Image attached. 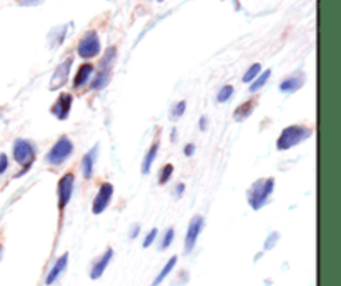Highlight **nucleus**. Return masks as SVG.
<instances>
[{"label": "nucleus", "instance_id": "1", "mask_svg": "<svg viewBox=\"0 0 341 286\" xmlns=\"http://www.w3.org/2000/svg\"><path fill=\"white\" fill-rule=\"evenodd\" d=\"M311 128L305 127V125H290L283 128L282 135L276 140V148L285 152V150H290L293 147L299 145L302 141L311 137Z\"/></svg>", "mask_w": 341, "mask_h": 286}, {"label": "nucleus", "instance_id": "2", "mask_svg": "<svg viewBox=\"0 0 341 286\" xmlns=\"http://www.w3.org/2000/svg\"><path fill=\"white\" fill-rule=\"evenodd\" d=\"M273 188H275V178L256 180L247 193V198H248V203L251 205V208L260 210L262 207L267 205L270 195L273 193Z\"/></svg>", "mask_w": 341, "mask_h": 286}, {"label": "nucleus", "instance_id": "3", "mask_svg": "<svg viewBox=\"0 0 341 286\" xmlns=\"http://www.w3.org/2000/svg\"><path fill=\"white\" fill-rule=\"evenodd\" d=\"M13 158H15L17 163H20V165L24 167L20 175H25L30 170L33 160H35V148H33V145L29 140L18 138V140H15V143H13Z\"/></svg>", "mask_w": 341, "mask_h": 286}, {"label": "nucleus", "instance_id": "4", "mask_svg": "<svg viewBox=\"0 0 341 286\" xmlns=\"http://www.w3.org/2000/svg\"><path fill=\"white\" fill-rule=\"evenodd\" d=\"M72 152H73V143H72V140L67 137V135H62L57 141H55V145L52 147V150L49 153H47V156H45V161L49 163V165H53V167H57V165H62V163L68 158V156L72 155Z\"/></svg>", "mask_w": 341, "mask_h": 286}, {"label": "nucleus", "instance_id": "5", "mask_svg": "<svg viewBox=\"0 0 341 286\" xmlns=\"http://www.w3.org/2000/svg\"><path fill=\"white\" fill-rule=\"evenodd\" d=\"M115 55H117V50L113 49V47H110L107 52L104 58H102V67H100V72L97 73V77H95L92 87L93 88H104L108 80H110V75H112V65L115 62Z\"/></svg>", "mask_w": 341, "mask_h": 286}, {"label": "nucleus", "instance_id": "6", "mask_svg": "<svg viewBox=\"0 0 341 286\" xmlns=\"http://www.w3.org/2000/svg\"><path fill=\"white\" fill-rule=\"evenodd\" d=\"M75 187V175L72 172L65 173L62 178L58 180V188H57V196H58V210L64 212L65 207L70 203L72 193Z\"/></svg>", "mask_w": 341, "mask_h": 286}, {"label": "nucleus", "instance_id": "7", "mask_svg": "<svg viewBox=\"0 0 341 286\" xmlns=\"http://www.w3.org/2000/svg\"><path fill=\"white\" fill-rule=\"evenodd\" d=\"M100 53V38L97 35V32H87L82 40L78 42V55L82 58H92L97 57Z\"/></svg>", "mask_w": 341, "mask_h": 286}, {"label": "nucleus", "instance_id": "8", "mask_svg": "<svg viewBox=\"0 0 341 286\" xmlns=\"http://www.w3.org/2000/svg\"><path fill=\"white\" fill-rule=\"evenodd\" d=\"M112 196H113V185L112 183H102V187L98 188V193H97V196H95L93 205H92L93 215L104 213L107 210V207L110 205Z\"/></svg>", "mask_w": 341, "mask_h": 286}, {"label": "nucleus", "instance_id": "9", "mask_svg": "<svg viewBox=\"0 0 341 286\" xmlns=\"http://www.w3.org/2000/svg\"><path fill=\"white\" fill-rule=\"evenodd\" d=\"M203 224H205V220L203 216L200 215H195L192 220H190V224H188V230H187V238H185V251L190 253V251H193L196 241H198V236L203 230Z\"/></svg>", "mask_w": 341, "mask_h": 286}, {"label": "nucleus", "instance_id": "10", "mask_svg": "<svg viewBox=\"0 0 341 286\" xmlns=\"http://www.w3.org/2000/svg\"><path fill=\"white\" fill-rule=\"evenodd\" d=\"M72 62H73L72 58H67L65 62H62L55 69V72H53V75H52L50 85H49V88L52 92L58 90V88H62L67 84L68 73H70V69H72Z\"/></svg>", "mask_w": 341, "mask_h": 286}, {"label": "nucleus", "instance_id": "11", "mask_svg": "<svg viewBox=\"0 0 341 286\" xmlns=\"http://www.w3.org/2000/svg\"><path fill=\"white\" fill-rule=\"evenodd\" d=\"M72 101H73V98L70 93H62L57 98L55 104H53L52 113L55 115L58 120H67L68 113H70V110H72Z\"/></svg>", "mask_w": 341, "mask_h": 286}, {"label": "nucleus", "instance_id": "12", "mask_svg": "<svg viewBox=\"0 0 341 286\" xmlns=\"http://www.w3.org/2000/svg\"><path fill=\"white\" fill-rule=\"evenodd\" d=\"M112 256H113V250L108 248L104 255H102L97 261H95V264L92 267V271H90V278L92 280H98V278H102V275L105 273V270L108 267V263L112 261Z\"/></svg>", "mask_w": 341, "mask_h": 286}, {"label": "nucleus", "instance_id": "13", "mask_svg": "<svg viewBox=\"0 0 341 286\" xmlns=\"http://www.w3.org/2000/svg\"><path fill=\"white\" fill-rule=\"evenodd\" d=\"M67 263H68V253H64L55 261V264L52 267V270L49 271V275H47V278H45V284H53V283H55L60 278V275H62L64 271H65Z\"/></svg>", "mask_w": 341, "mask_h": 286}, {"label": "nucleus", "instance_id": "14", "mask_svg": "<svg viewBox=\"0 0 341 286\" xmlns=\"http://www.w3.org/2000/svg\"><path fill=\"white\" fill-rule=\"evenodd\" d=\"M305 73H296V75H291L286 80L282 81V85H279V90L285 92V93H293L299 90L303 85H305Z\"/></svg>", "mask_w": 341, "mask_h": 286}, {"label": "nucleus", "instance_id": "15", "mask_svg": "<svg viewBox=\"0 0 341 286\" xmlns=\"http://www.w3.org/2000/svg\"><path fill=\"white\" fill-rule=\"evenodd\" d=\"M97 153H98V147L95 145L90 152H87L84 155V160H82V172H84L85 178H92L93 175V167H95V160H97Z\"/></svg>", "mask_w": 341, "mask_h": 286}, {"label": "nucleus", "instance_id": "16", "mask_svg": "<svg viewBox=\"0 0 341 286\" xmlns=\"http://www.w3.org/2000/svg\"><path fill=\"white\" fill-rule=\"evenodd\" d=\"M93 73V65L92 64H84L78 69V72H77V75H75V78H73V87L75 88H80L82 85H85L87 81H88V78H90V75Z\"/></svg>", "mask_w": 341, "mask_h": 286}, {"label": "nucleus", "instance_id": "17", "mask_svg": "<svg viewBox=\"0 0 341 286\" xmlns=\"http://www.w3.org/2000/svg\"><path fill=\"white\" fill-rule=\"evenodd\" d=\"M158 141H155L152 147H150V150L147 152V155H145V158H143V161H142V173L143 175H148L150 173V170H152V165H153V161H155V158H156V153H158Z\"/></svg>", "mask_w": 341, "mask_h": 286}, {"label": "nucleus", "instance_id": "18", "mask_svg": "<svg viewBox=\"0 0 341 286\" xmlns=\"http://www.w3.org/2000/svg\"><path fill=\"white\" fill-rule=\"evenodd\" d=\"M176 260H178V258H176V256H172V258H170V260H168V261L165 263V267L162 268V271H160V273H158V276H156L155 280H153L152 286H160V284L163 283V280H165V278H167V276H168L170 273H172V270L175 268V264H176Z\"/></svg>", "mask_w": 341, "mask_h": 286}, {"label": "nucleus", "instance_id": "19", "mask_svg": "<svg viewBox=\"0 0 341 286\" xmlns=\"http://www.w3.org/2000/svg\"><path fill=\"white\" fill-rule=\"evenodd\" d=\"M251 112H253V101L250 100V101H245V104H242L240 107L236 108L235 113H233V117H235V120L242 121L245 118H248L250 115H251Z\"/></svg>", "mask_w": 341, "mask_h": 286}, {"label": "nucleus", "instance_id": "20", "mask_svg": "<svg viewBox=\"0 0 341 286\" xmlns=\"http://www.w3.org/2000/svg\"><path fill=\"white\" fill-rule=\"evenodd\" d=\"M270 75H271V70H265V72L260 75V77H258V78L253 81V84L250 85V92H258V90H260V88L268 81Z\"/></svg>", "mask_w": 341, "mask_h": 286}, {"label": "nucleus", "instance_id": "21", "mask_svg": "<svg viewBox=\"0 0 341 286\" xmlns=\"http://www.w3.org/2000/svg\"><path fill=\"white\" fill-rule=\"evenodd\" d=\"M260 72H262V65L260 64H253L247 70V73L243 75V81H245V84H250V81H253L258 77V73H260Z\"/></svg>", "mask_w": 341, "mask_h": 286}, {"label": "nucleus", "instance_id": "22", "mask_svg": "<svg viewBox=\"0 0 341 286\" xmlns=\"http://www.w3.org/2000/svg\"><path fill=\"white\" fill-rule=\"evenodd\" d=\"M231 95H233V87L231 85H225L220 92H218V97L216 100L220 101V104H225V101H228L231 98Z\"/></svg>", "mask_w": 341, "mask_h": 286}, {"label": "nucleus", "instance_id": "23", "mask_svg": "<svg viewBox=\"0 0 341 286\" xmlns=\"http://www.w3.org/2000/svg\"><path fill=\"white\" fill-rule=\"evenodd\" d=\"M172 173H173V165L172 163H168V165H165L162 168V173H160V185H165V183L172 178Z\"/></svg>", "mask_w": 341, "mask_h": 286}, {"label": "nucleus", "instance_id": "24", "mask_svg": "<svg viewBox=\"0 0 341 286\" xmlns=\"http://www.w3.org/2000/svg\"><path fill=\"white\" fill-rule=\"evenodd\" d=\"M173 236H175V231L173 228H168L165 231V235H163V240H162V244H160V250H167L170 244L173 241Z\"/></svg>", "mask_w": 341, "mask_h": 286}, {"label": "nucleus", "instance_id": "25", "mask_svg": "<svg viewBox=\"0 0 341 286\" xmlns=\"http://www.w3.org/2000/svg\"><path fill=\"white\" fill-rule=\"evenodd\" d=\"M185 108H187V104L185 101H178L175 107H173V110H172V117H173V120H176V118H180L183 113H185Z\"/></svg>", "mask_w": 341, "mask_h": 286}, {"label": "nucleus", "instance_id": "26", "mask_svg": "<svg viewBox=\"0 0 341 286\" xmlns=\"http://www.w3.org/2000/svg\"><path fill=\"white\" fill-rule=\"evenodd\" d=\"M156 235H158V230H156V228H152V230H150V231H148V235L145 236V241H143V247H145V248L152 247V243L155 241Z\"/></svg>", "mask_w": 341, "mask_h": 286}, {"label": "nucleus", "instance_id": "27", "mask_svg": "<svg viewBox=\"0 0 341 286\" xmlns=\"http://www.w3.org/2000/svg\"><path fill=\"white\" fill-rule=\"evenodd\" d=\"M9 168V158H7L5 153H0V175H4Z\"/></svg>", "mask_w": 341, "mask_h": 286}, {"label": "nucleus", "instance_id": "28", "mask_svg": "<svg viewBox=\"0 0 341 286\" xmlns=\"http://www.w3.org/2000/svg\"><path fill=\"white\" fill-rule=\"evenodd\" d=\"M276 241H278V233H271V235L268 236L267 243H265V250L273 248V244H276Z\"/></svg>", "mask_w": 341, "mask_h": 286}, {"label": "nucleus", "instance_id": "29", "mask_svg": "<svg viewBox=\"0 0 341 286\" xmlns=\"http://www.w3.org/2000/svg\"><path fill=\"white\" fill-rule=\"evenodd\" d=\"M44 0H18V4L20 5H24V7H33V5H38V4H42Z\"/></svg>", "mask_w": 341, "mask_h": 286}, {"label": "nucleus", "instance_id": "30", "mask_svg": "<svg viewBox=\"0 0 341 286\" xmlns=\"http://www.w3.org/2000/svg\"><path fill=\"white\" fill-rule=\"evenodd\" d=\"M193 152H195V145H192V143H190V145H187V147H185V155H187V156H192V155H193Z\"/></svg>", "mask_w": 341, "mask_h": 286}, {"label": "nucleus", "instance_id": "31", "mask_svg": "<svg viewBox=\"0 0 341 286\" xmlns=\"http://www.w3.org/2000/svg\"><path fill=\"white\" fill-rule=\"evenodd\" d=\"M183 192H185V185H183V183H180V185L176 187V192H175V193H176V196H178V195H182Z\"/></svg>", "mask_w": 341, "mask_h": 286}, {"label": "nucleus", "instance_id": "32", "mask_svg": "<svg viewBox=\"0 0 341 286\" xmlns=\"http://www.w3.org/2000/svg\"><path fill=\"white\" fill-rule=\"evenodd\" d=\"M200 128H202V130H205V128H207V118H205V117H202V121H200Z\"/></svg>", "mask_w": 341, "mask_h": 286}, {"label": "nucleus", "instance_id": "33", "mask_svg": "<svg viewBox=\"0 0 341 286\" xmlns=\"http://www.w3.org/2000/svg\"><path fill=\"white\" fill-rule=\"evenodd\" d=\"M138 230H140V227H135V228H133V231H132V235H130V236H132V238H135L136 235H138Z\"/></svg>", "mask_w": 341, "mask_h": 286}, {"label": "nucleus", "instance_id": "34", "mask_svg": "<svg viewBox=\"0 0 341 286\" xmlns=\"http://www.w3.org/2000/svg\"><path fill=\"white\" fill-rule=\"evenodd\" d=\"M2 253H4V248H2V244H0V260H2Z\"/></svg>", "mask_w": 341, "mask_h": 286}]
</instances>
